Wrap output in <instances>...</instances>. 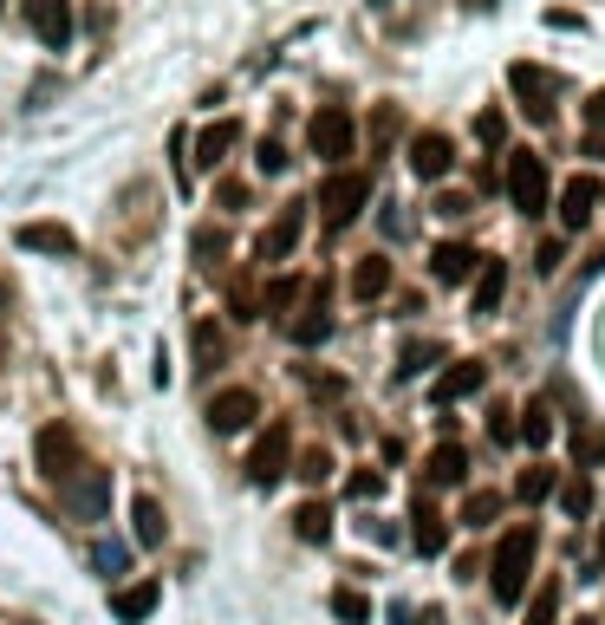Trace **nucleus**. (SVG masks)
Returning a JSON list of instances; mask_svg holds the SVG:
<instances>
[{
    "instance_id": "f257e3e1",
    "label": "nucleus",
    "mask_w": 605,
    "mask_h": 625,
    "mask_svg": "<svg viewBox=\"0 0 605 625\" xmlns=\"http://www.w3.org/2000/svg\"><path fill=\"white\" fill-rule=\"evenodd\" d=\"M534 554H540V528H534V521H521V528H508V535H501V548H495V560H488V586H495V600H501V606H515V600L528 593Z\"/></svg>"
},
{
    "instance_id": "f03ea898",
    "label": "nucleus",
    "mask_w": 605,
    "mask_h": 625,
    "mask_svg": "<svg viewBox=\"0 0 605 625\" xmlns=\"http://www.w3.org/2000/svg\"><path fill=\"white\" fill-rule=\"evenodd\" d=\"M60 508H66L72 521H105V515H111V470L85 463L78 476H66V483H60Z\"/></svg>"
},
{
    "instance_id": "7ed1b4c3",
    "label": "nucleus",
    "mask_w": 605,
    "mask_h": 625,
    "mask_svg": "<svg viewBox=\"0 0 605 625\" xmlns=\"http://www.w3.org/2000/svg\"><path fill=\"white\" fill-rule=\"evenodd\" d=\"M501 183H508V203L521 215H547V163H540V150H508Z\"/></svg>"
},
{
    "instance_id": "20e7f679",
    "label": "nucleus",
    "mask_w": 605,
    "mask_h": 625,
    "mask_svg": "<svg viewBox=\"0 0 605 625\" xmlns=\"http://www.w3.org/2000/svg\"><path fill=\"white\" fill-rule=\"evenodd\" d=\"M306 143H313V157H326V163L338 170V163L358 150V125H352V111H345V105H320L313 125H306Z\"/></svg>"
},
{
    "instance_id": "39448f33",
    "label": "nucleus",
    "mask_w": 605,
    "mask_h": 625,
    "mask_svg": "<svg viewBox=\"0 0 605 625\" xmlns=\"http://www.w3.org/2000/svg\"><path fill=\"white\" fill-rule=\"evenodd\" d=\"M508 85H515V98H521V111H528L534 125H553V98H560V72L528 66V60H515V66H508Z\"/></svg>"
},
{
    "instance_id": "423d86ee",
    "label": "nucleus",
    "mask_w": 605,
    "mask_h": 625,
    "mask_svg": "<svg viewBox=\"0 0 605 625\" xmlns=\"http://www.w3.org/2000/svg\"><path fill=\"white\" fill-rule=\"evenodd\" d=\"M365 203H371V176H365V170H333V176L320 183V208H326L333 228L358 222V208Z\"/></svg>"
},
{
    "instance_id": "0eeeda50",
    "label": "nucleus",
    "mask_w": 605,
    "mask_h": 625,
    "mask_svg": "<svg viewBox=\"0 0 605 625\" xmlns=\"http://www.w3.org/2000/svg\"><path fill=\"white\" fill-rule=\"evenodd\" d=\"M287 470H293V430H287V423H268V437L248 450V483L273 488Z\"/></svg>"
},
{
    "instance_id": "6e6552de",
    "label": "nucleus",
    "mask_w": 605,
    "mask_h": 625,
    "mask_svg": "<svg viewBox=\"0 0 605 625\" xmlns=\"http://www.w3.org/2000/svg\"><path fill=\"white\" fill-rule=\"evenodd\" d=\"M33 456H40V476H46V483H66V476L85 470V463H78V437H72L66 423H46V430L33 437Z\"/></svg>"
},
{
    "instance_id": "1a4fd4ad",
    "label": "nucleus",
    "mask_w": 605,
    "mask_h": 625,
    "mask_svg": "<svg viewBox=\"0 0 605 625\" xmlns=\"http://www.w3.org/2000/svg\"><path fill=\"white\" fill-rule=\"evenodd\" d=\"M208 430H215V437H235V430H248V423H255V417H261V398H255V391H248V385H228V391H215V398H208Z\"/></svg>"
},
{
    "instance_id": "9d476101",
    "label": "nucleus",
    "mask_w": 605,
    "mask_h": 625,
    "mask_svg": "<svg viewBox=\"0 0 605 625\" xmlns=\"http://www.w3.org/2000/svg\"><path fill=\"white\" fill-rule=\"evenodd\" d=\"M26 26L46 53H66L72 46V0H26Z\"/></svg>"
},
{
    "instance_id": "9b49d317",
    "label": "nucleus",
    "mask_w": 605,
    "mask_h": 625,
    "mask_svg": "<svg viewBox=\"0 0 605 625\" xmlns=\"http://www.w3.org/2000/svg\"><path fill=\"white\" fill-rule=\"evenodd\" d=\"M410 170H417L423 183H443V176L456 170V143L443 138V131H417V138H410Z\"/></svg>"
},
{
    "instance_id": "f8f14e48",
    "label": "nucleus",
    "mask_w": 605,
    "mask_h": 625,
    "mask_svg": "<svg viewBox=\"0 0 605 625\" xmlns=\"http://www.w3.org/2000/svg\"><path fill=\"white\" fill-rule=\"evenodd\" d=\"M300 235H306V203H287L280 215H273V228L261 235V248H255V255L273 268V261H287V255L300 248Z\"/></svg>"
},
{
    "instance_id": "ddd939ff",
    "label": "nucleus",
    "mask_w": 605,
    "mask_h": 625,
    "mask_svg": "<svg viewBox=\"0 0 605 625\" xmlns=\"http://www.w3.org/2000/svg\"><path fill=\"white\" fill-rule=\"evenodd\" d=\"M599 196H605V183H599V176H573V183L560 190V228H566V235H580V228L593 222Z\"/></svg>"
},
{
    "instance_id": "4468645a",
    "label": "nucleus",
    "mask_w": 605,
    "mask_h": 625,
    "mask_svg": "<svg viewBox=\"0 0 605 625\" xmlns=\"http://www.w3.org/2000/svg\"><path fill=\"white\" fill-rule=\"evenodd\" d=\"M13 241H20L26 255H78V235H72L66 222H20Z\"/></svg>"
},
{
    "instance_id": "2eb2a0df",
    "label": "nucleus",
    "mask_w": 605,
    "mask_h": 625,
    "mask_svg": "<svg viewBox=\"0 0 605 625\" xmlns=\"http://www.w3.org/2000/svg\"><path fill=\"white\" fill-rule=\"evenodd\" d=\"M482 385H488V365H482V358H456V365H450V371L436 378V405L450 411V405H463V398H475Z\"/></svg>"
},
{
    "instance_id": "dca6fc26",
    "label": "nucleus",
    "mask_w": 605,
    "mask_h": 625,
    "mask_svg": "<svg viewBox=\"0 0 605 625\" xmlns=\"http://www.w3.org/2000/svg\"><path fill=\"white\" fill-rule=\"evenodd\" d=\"M463 476H469V450H463L456 437H450V443H436V450L423 456V483H430V488H456Z\"/></svg>"
},
{
    "instance_id": "f3484780",
    "label": "nucleus",
    "mask_w": 605,
    "mask_h": 625,
    "mask_svg": "<svg viewBox=\"0 0 605 625\" xmlns=\"http://www.w3.org/2000/svg\"><path fill=\"white\" fill-rule=\"evenodd\" d=\"M156 600H163V580H131V586L111 593V613H118L125 625H143L150 613H156Z\"/></svg>"
},
{
    "instance_id": "a211bd4d",
    "label": "nucleus",
    "mask_w": 605,
    "mask_h": 625,
    "mask_svg": "<svg viewBox=\"0 0 605 625\" xmlns=\"http://www.w3.org/2000/svg\"><path fill=\"white\" fill-rule=\"evenodd\" d=\"M475 268H482V255H475L469 241H443V248L430 255V274L443 280V287H463V280H475Z\"/></svg>"
},
{
    "instance_id": "6ab92c4d",
    "label": "nucleus",
    "mask_w": 605,
    "mask_h": 625,
    "mask_svg": "<svg viewBox=\"0 0 605 625\" xmlns=\"http://www.w3.org/2000/svg\"><path fill=\"white\" fill-rule=\"evenodd\" d=\"M235 143H241V125H235V118H215V125L196 138V157H190V163H196V170H222Z\"/></svg>"
},
{
    "instance_id": "aec40b11",
    "label": "nucleus",
    "mask_w": 605,
    "mask_h": 625,
    "mask_svg": "<svg viewBox=\"0 0 605 625\" xmlns=\"http://www.w3.org/2000/svg\"><path fill=\"white\" fill-rule=\"evenodd\" d=\"M410 548H417V554H443V548H450V521H443L430 502L410 508Z\"/></svg>"
},
{
    "instance_id": "412c9836",
    "label": "nucleus",
    "mask_w": 605,
    "mask_h": 625,
    "mask_svg": "<svg viewBox=\"0 0 605 625\" xmlns=\"http://www.w3.org/2000/svg\"><path fill=\"white\" fill-rule=\"evenodd\" d=\"M333 340V313H326V287H313V300H306V313L293 320V346H326Z\"/></svg>"
},
{
    "instance_id": "4be33fe9",
    "label": "nucleus",
    "mask_w": 605,
    "mask_h": 625,
    "mask_svg": "<svg viewBox=\"0 0 605 625\" xmlns=\"http://www.w3.org/2000/svg\"><path fill=\"white\" fill-rule=\"evenodd\" d=\"M131 535H137V548H163L170 515H163V502H156V495H137V502H131Z\"/></svg>"
},
{
    "instance_id": "5701e85b",
    "label": "nucleus",
    "mask_w": 605,
    "mask_h": 625,
    "mask_svg": "<svg viewBox=\"0 0 605 625\" xmlns=\"http://www.w3.org/2000/svg\"><path fill=\"white\" fill-rule=\"evenodd\" d=\"M385 293H391V261L385 255H365L352 268V300H385Z\"/></svg>"
},
{
    "instance_id": "b1692460",
    "label": "nucleus",
    "mask_w": 605,
    "mask_h": 625,
    "mask_svg": "<svg viewBox=\"0 0 605 625\" xmlns=\"http://www.w3.org/2000/svg\"><path fill=\"white\" fill-rule=\"evenodd\" d=\"M501 293H508V268L501 261H482L475 268V320H488L501 306Z\"/></svg>"
},
{
    "instance_id": "393cba45",
    "label": "nucleus",
    "mask_w": 605,
    "mask_h": 625,
    "mask_svg": "<svg viewBox=\"0 0 605 625\" xmlns=\"http://www.w3.org/2000/svg\"><path fill=\"white\" fill-rule=\"evenodd\" d=\"M293 535L313 541V548L333 541V508H326V502H300V508H293Z\"/></svg>"
},
{
    "instance_id": "a878e982",
    "label": "nucleus",
    "mask_w": 605,
    "mask_h": 625,
    "mask_svg": "<svg viewBox=\"0 0 605 625\" xmlns=\"http://www.w3.org/2000/svg\"><path fill=\"white\" fill-rule=\"evenodd\" d=\"M560 515H566V521H586V515H593V476H586V470H573V476L560 483Z\"/></svg>"
},
{
    "instance_id": "bb28decb",
    "label": "nucleus",
    "mask_w": 605,
    "mask_h": 625,
    "mask_svg": "<svg viewBox=\"0 0 605 625\" xmlns=\"http://www.w3.org/2000/svg\"><path fill=\"white\" fill-rule=\"evenodd\" d=\"M515 437H521V443H547V437H553V398H534V405H528V411H521V423H515Z\"/></svg>"
},
{
    "instance_id": "cd10ccee",
    "label": "nucleus",
    "mask_w": 605,
    "mask_h": 625,
    "mask_svg": "<svg viewBox=\"0 0 605 625\" xmlns=\"http://www.w3.org/2000/svg\"><path fill=\"white\" fill-rule=\"evenodd\" d=\"M430 365H443V346L436 340H410L398 352V378H417V371H430Z\"/></svg>"
},
{
    "instance_id": "c85d7f7f",
    "label": "nucleus",
    "mask_w": 605,
    "mask_h": 625,
    "mask_svg": "<svg viewBox=\"0 0 605 625\" xmlns=\"http://www.w3.org/2000/svg\"><path fill=\"white\" fill-rule=\"evenodd\" d=\"M495 515H501V495L495 488H475L469 502H463V528H495Z\"/></svg>"
},
{
    "instance_id": "c756f323",
    "label": "nucleus",
    "mask_w": 605,
    "mask_h": 625,
    "mask_svg": "<svg viewBox=\"0 0 605 625\" xmlns=\"http://www.w3.org/2000/svg\"><path fill=\"white\" fill-rule=\"evenodd\" d=\"M222 352H228L222 326H215V320H202V326H196V371H215V365H222Z\"/></svg>"
},
{
    "instance_id": "7c9ffc66",
    "label": "nucleus",
    "mask_w": 605,
    "mask_h": 625,
    "mask_svg": "<svg viewBox=\"0 0 605 625\" xmlns=\"http://www.w3.org/2000/svg\"><path fill=\"white\" fill-rule=\"evenodd\" d=\"M333 613H338V625H365L371 619V600L358 586H333Z\"/></svg>"
},
{
    "instance_id": "2f4dec72",
    "label": "nucleus",
    "mask_w": 605,
    "mask_h": 625,
    "mask_svg": "<svg viewBox=\"0 0 605 625\" xmlns=\"http://www.w3.org/2000/svg\"><path fill=\"white\" fill-rule=\"evenodd\" d=\"M573 463H580L586 476L599 470V463H605V430H580V437H573Z\"/></svg>"
},
{
    "instance_id": "473e14b6",
    "label": "nucleus",
    "mask_w": 605,
    "mask_h": 625,
    "mask_svg": "<svg viewBox=\"0 0 605 625\" xmlns=\"http://www.w3.org/2000/svg\"><path fill=\"white\" fill-rule=\"evenodd\" d=\"M560 619V580H547L534 600H528V625H553Z\"/></svg>"
},
{
    "instance_id": "72a5a7b5",
    "label": "nucleus",
    "mask_w": 605,
    "mask_h": 625,
    "mask_svg": "<svg viewBox=\"0 0 605 625\" xmlns=\"http://www.w3.org/2000/svg\"><path fill=\"white\" fill-rule=\"evenodd\" d=\"M515 495H521V502H547V495H553V470H547V463H534V470H521V483H515Z\"/></svg>"
},
{
    "instance_id": "f704fd0d",
    "label": "nucleus",
    "mask_w": 605,
    "mask_h": 625,
    "mask_svg": "<svg viewBox=\"0 0 605 625\" xmlns=\"http://www.w3.org/2000/svg\"><path fill=\"white\" fill-rule=\"evenodd\" d=\"M293 476H300V483H326V476H333V456H326V450H300V463H293Z\"/></svg>"
},
{
    "instance_id": "c9c22d12",
    "label": "nucleus",
    "mask_w": 605,
    "mask_h": 625,
    "mask_svg": "<svg viewBox=\"0 0 605 625\" xmlns=\"http://www.w3.org/2000/svg\"><path fill=\"white\" fill-rule=\"evenodd\" d=\"M300 293H306V287H300V280H268V300H261V313H287V306H293V300H300Z\"/></svg>"
},
{
    "instance_id": "e433bc0d",
    "label": "nucleus",
    "mask_w": 605,
    "mask_h": 625,
    "mask_svg": "<svg viewBox=\"0 0 605 625\" xmlns=\"http://www.w3.org/2000/svg\"><path fill=\"white\" fill-rule=\"evenodd\" d=\"M222 255H228V235H222V228H196V261L202 268H215Z\"/></svg>"
},
{
    "instance_id": "4c0bfd02",
    "label": "nucleus",
    "mask_w": 605,
    "mask_h": 625,
    "mask_svg": "<svg viewBox=\"0 0 605 625\" xmlns=\"http://www.w3.org/2000/svg\"><path fill=\"white\" fill-rule=\"evenodd\" d=\"M125 548H118V541H98V548H91V567H98V573H105V580H118V573H125Z\"/></svg>"
},
{
    "instance_id": "58836bf2",
    "label": "nucleus",
    "mask_w": 605,
    "mask_h": 625,
    "mask_svg": "<svg viewBox=\"0 0 605 625\" xmlns=\"http://www.w3.org/2000/svg\"><path fill=\"white\" fill-rule=\"evenodd\" d=\"M345 495H352V502H378V495H385V476H378V470H358V476L345 483Z\"/></svg>"
},
{
    "instance_id": "ea45409f",
    "label": "nucleus",
    "mask_w": 605,
    "mask_h": 625,
    "mask_svg": "<svg viewBox=\"0 0 605 625\" xmlns=\"http://www.w3.org/2000/svg\"><path fill=\"white\" fill-rule=\"evenodd\" d=\"M391 138H398V105H378V118H371V150H385Z\"/></svg>"
},
{
    "instance_id": "a19ab883",
    "label": "nucleus",
    "mask_w": 605,
    "mask_h": 625,
    "mask_svg": "<svg viewBox=\"0 0 605 625\" xmlns=\"http://www.w3.org/2000/svg\"><path fill=\"white\" fill-rule=\"evenodd\" d=\"M475 138L488 143V150H495V143H508V118H501V111H482V118H475Z\"/></svg>"
},
{
    "instance_id": "79ce46f5",
    "label": "nucleus",
    "mask_w": 605,
    "mask_h": 625,
    "mask_svg": "<svg viewBox=\"0 0 605 625\" xmlns=\"http://www.w3.org/2000/svg\"><path fill=\"white\" fill-rule=\"evenodd\" d=\"M488 437H495L501 450L515 443V411H508V405H495V411H488Z\"/></svg>"
},
{
    "instance_id": "37998d69",
    "label": "nucleus",
    "mask_w": 605,
    "mask_h": 625,
    "mask_svg": "<svg viewBox=\"0 0 605 625\" xmlns=\"http://www.w3.org/2000/svg\"><path fill=\"white\" fill-rule=\"evenodd\" d=\"M255 163H261V176H280V170H287V150H280L273 138H261V150H255Z\"/></svg>"
},
{
    "instance_id": "c03bdc74",
    "label": "nucleus",
    "mask_w": 605,
    "mask_h": 625,
    "mask_svg": "<svg viewBox=\"0 0 605 625\" xmlns=\"http://www.w3.org/2000/svg\"><path fill=\"white\" fill-rule=\"evenodd\" d=\"M215 203H222V208H248L255 196H248V183H235V176H228V183H215Z\"/></svg>"
},
{
    "instance_id": "a18cd8bd",
    "label": "nucleus",
    "mask_w": 605,
    "mask_h": 625,
    "mask_svg": "<svg viewBox=\"0 0 605 625\" xmlns=\"http://www.w3.org/2000/svg\"><path fill=\"white\" fill-rule=\"evenodd\" d=\"M436 215H443V222H456V215H469V196H463V190H443V196H436Z\"/></svg>"
},
{
    "instance_id": "49530a36",
    "label": "nucleus",
    "mask_w": 605,
    "mask_h": 625,
    "mask_svg": "<svg viewBox=\"0 0 605 625\" xmlns=\"http://www.w3.org/2000/svg\"><path fill=\"white\" fill-rule=\"evenodd\" d=\"M560 261H566V248H560V241H547V248H540V274L553 280V274H560Z\"/></svg>"
},
{
    "instance_id": "de8ad7c7",
    "label": "nucleus",
    "mask_w": 605,
    "mask_h": 625,
    "mask_svg": "<svg viewBox=\"0 0 605 625\" xmlns=\"http://www.w3.org/2000/svg\"><path fill=\"white\" fill-rule=\"evenodd\" d=\"M586 125H593V131H605V91H593V98H586Z\"/></svg>"
},
{
    "instance_id": "09e8293b",
    "label": "nucleus",
    "mask_w": 605,
    "mask_h": 625,
    "mask_svg": "<svg viewBox=\"0 0 605 625\" xmlns=\"http://www.w3.org/2000/svg\"><path fill=\"white\" fill-rule=\"evenodd\" d=\"M391 625H410V606H391Z\"/></svg>"
},
{
    "instance_id": "8fccbe9b",
    "label": "nucleus",
    "mask_w": 605,
    "mask_h": 625,
    "mask_svg": "<svg viewBox=\"0 0 605 625\" xmlns=\"http://www.w3.org/2000/svg\"><path fill=\"white\" fill-rule=\"evenodd\" d=\"M593 567H599V573H605V535H599V554H593Z\"/></svg>"
},
{
    "instance_id": "3c124183",
    "label": "nucleus",
    "mask_w": 605,
    "mask_h": 625,
    "mask_svg": "<svg viewBox=\"0 0 605 625\" xmlns=\"http://www.w3.org/2000/svg\"><path fill=\"white\" fill-rule=\"evenodd\" d=\"M423 625H443V613H423Z\"/></svg>"
},
{
    "instance_id": "603ef678",
    "label": "nucleus",
    "mask_w": 605,
    "mask_h": 625,
    "mask_svg": "<svg viewBox=\"0 0 605 625\" xmlns=\"http://www.w3.org/2000/svg\"><path fill=\"white\" fill-rule=\"evenodd\" d=\"M463 7H495V0H463Z\"/></svg>"
},
{
    "instance_id": "864d4df0",
    "label": "nucleus",
    "mask_w": 605,
    "mask_h": 625,
    "mask_svg": "<svg viewBox=\"0 0 605 625\" xmlns=\"http://www.w3.org/2000/svg\"><path fill=\"white\" fill-rule=\"evenodd\" d=\"M573 625H599V619H573Z\"/></svg>"
},
{
    "instance_id": "5fc2aeb1",
    "label": "nucleus",
    "mask_w": 605,
    "mask_h": 625,
    "mask_svg": "<svg viewBox=\"0 0 605 625\" xmlns=\"http://www.w3.org/2000/svg\"><path fill=\"white\" fill-rule=\"evenodd\" d=\"M0 13H7V0H0Z\"/></svg>"
}]
</instances>
